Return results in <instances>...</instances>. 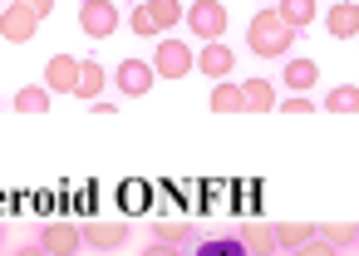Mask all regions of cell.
Segmentation results:
<instances>
[{
	"mask_svg": "<svg viewBox=\"0 0 359 256\" xmlns=\"http://www.w3.org/2000/svg\"><path fill=\"white\" fill-rule=\"evenodd\" d=\"M295 35H300V30H290V25L280 20V11H256L251 25H246V50L261 55V60H280V55L295 50Z\"/></svg>",
	"mask_w": 359,
	"mask_h": 256,
	"instance_id": "6da1fadb",
	"label": "cell"
},
{
	"mask_svg": "<svg viewBox=\"0 0 359 256\" xmlns=\"http://www.w3.org/2000/svg\"><path fill=\"white\" fill-rule=\"evenodd\" d=\"M153 74L158 79H187L192 69H197V50L192 45H182V40H163L158 50H153Z\"/></svg>",
	"mask_w": 359,
	"mask_h": 256,
	"instance_id": "7a4b0ae2",
	"label": "cell"
},
{
	"mask_svg": "<svg viewBox=\"0 0 359 256\" xmlns=\"http://www.w3.org/2000/svg\"><path fill=\"white\" fill-rule=\"evenodd\" d=\"M182 20H187V30H192L202 45H212V40L226 35V6H222V0H192Z\"/></svg>",
	"mask_w": 359,
	"mask_h": 256,
	"instance_id": "3957f363",
	"label": "cell"
},
{
	"mask_svg": "<svg viewBox=\"0 0 359 256\" xmlns=\"http://www.w3.org/2000/svg\"><path fill=\"white\" fill-rule=\"evenodd\" d=\"M35 241L45 251H55V256H79L84 251V227H74V222H40Z\"/></svg>",
	"mask_w": 359,
	"mask_h": 256,
	"instance_id": "277c9868",
	"label": "cell"
},
{
	"mask_svg": "<svg viewBox=\"0 0 359 256\" xmlns=\"http://www.w3.org/2000/svg\"><path fill=\"white\" fill-rule=\"evenodd\" d=\"M118 6H114V0H84V6H79V30L89 35V40H109L114 30H118Z\"/></svg>",
	"mask_w": 359,
	"mask_h": 256,
	"instance_id": "5b68a950",
	"label": "cell"
},
{
	"mask_svg": "<svg viewBox=\"0 0 359 256\" xmlns=\"http://www.w3.org/2000/svg\"><path fill=\"white\" fill-rule=\"evenodd\" d=\"M153 84H158V74H153V65H143V60H123V65L114 69V89H118L123 99H143Z\"/></svg>",
	"mask_w": 359,
	"mask_h": 256,
	"instance_id": "8992f818",
	"label": "cell"
},
{
	"mask_svg": "<svg viewBox=\"0 0 359 256\" xmlns=\"http://www.w3.org/2000/svg\"><path fill=\"white\" fill-rule=\"evenodd\" d=\"M133 236L128 222H84V251H123Z\"/></svg>",
	"mask_w": 359,
	"mask_h": 256,
	"instance_id": "52a82bcc",
	"label": "cell"
},
{
	"mask_svg": "<svg viewBox=\"0 0 359 256\" xmlns=\"http://www.w3.org/2000/svg\"><path fill=\"white\" fill-rule=\"evenodd\" d=\"M35 30H40V15H30L25 6H11L0 11V40H11V45H30L35 40Z\"/></svg>",
	"mask_w": 359,
	"mask_h": 256,
	"instance_id": "ba28073f",
	"label": "cell"
},
{
	"mask_svg": "<svg viewBox=\"0 0 359 256\" xmlns=\"http://www.w3.org/2000/svg\"><path fill=\"white\" fill-rule=\"evenodd\" d=\"M187 256H251V251H246V241H241V231H236V227H226V231H212V236H197Z\"/></svg>",
	"mask_w": 359,
	"mask_h": 256,
	"instance_id": "9c48e42d",
	"label": "cell"
},
{
	"mask_svg": "<svg viewBox=\"0 0 359 256\" xmlns=\"http://www.w3.org/2000/svg\"><path fill=\"white\" fill-rule=\"evenodd\" d=\"M325 30H330V40H359V6L354 0H334L325 11Z\"/></svg>",
	"mask_w": 359,
	"mask_h": 256,
	"instance_id": "30bf717a",
	"label": "cell"
},
{
	"mask_svg": "<svg viewBox=\"0 0 359 256\" xmlns=\"http://www.w3.org/2000/svg\"><path fill=\"white\" fill-rule=\"evenodd\" d=\"M197 69H202L207 79H226V74L236 69V50H226L222 40H212V45L197 50Z\"/></svg>",
	"mask_w": 359,
	"mask_h": 256,
	"instance_id": "8fae6325",
	"label": "cell"
},
{
	"mask_svg": "<svg viewBox=\"0 0 359 256\" xmlns=\"http://www.w3.org/2000/svg\"><path fill=\"white\" fill-rule=\"evenodd\" d=\"M79 65H84V60H74V55H55L50 69H45V89H50V94H74Z\"/></svg>",
	"mask_w": 359,
	"mask_h": 256,
	"instance_id": "7c38bea8",
	"label": "cell"
},
{
	"mask_svg": "<svg viewBox=\"0 0 359 256\" xmlns=\"http://www.w3.org/2000/svg\"><path fill=\"white\" fill-rule=\"evenodd\" d=\"M280 84H285V89H315V84H320V65L305 60V55H290L285 69H280Z\"/></svg>",
	"mask_w": 359,
	"mask_h": 256,
	"instance_id": "4fadbf2b",
	"label": "cell"
},
{
	"mask_svg": "<svg viewBox=\"0 0 359 256\" xmlns=\"http://www.w3.org/2000/svg\"><path fill=\"white\" fill-rule=\"evenodd\" d=\"M236 231H241V241H246V251H251V256H276V251H280V246H276V227H271V222H241Z\"/></svg>",
	"mask_w": 359,
	"mask_h": 256,
	"instance_id": "5bb4252c",
	"label": "cell"
},
{
	"mask_svg": "<svg viewBox=\"0 0 359 256\" xmlns=\"http://www.w3.org/2000/svg\"><path fill=\"white\" fill-rule=\"evenodd\" d=\"M104 84H109V74H104V65H99V60H84V65H79V84H74V99H84V104H94Z\"/></svg>",
	"mask_w": 359,
	"mask_h": 256,
	"instance_id": "9a60e30c",
	"label": "cell"
},
{
	"mask_svg": "<svg viewBox=\"0 0 359 256\" xmlns=\"http://www.w3.org/2000/svg\"><path fill=\"white\" fill-rule=\"evenodd\" d=\"M212 114H246V89L231 79H217L212 89Z\"/></svg>",
	"mask_w": 359,
	"mask_h": 256,
	"instance_id": "2e32d148",
	"label": "cell"
},
{
	"mask_svg": "<svg viewBox=\"0 0 359 256\" xmlns=\"http://www.w3.org/2000/svg\"><path fill=\"white\" fill-rule=\"evenodd\" d=\"M246 114H271L276 109V84L271 79H246Z\"/></svg>",
	"mask_w": 359,
	"mask_h": 256,
	"instance_id": "e0dca14e",
	"label": "cell"
},
{
	"mask_svg": "<svg viewBox=\"0 0 359 256\" xmlns=\"http://www.w3.org/2000/svg\"><path fill=\"white\" fill-rule=\"evenodd\" d=\"M315 231H320L315 222H276V246H280V251H295V246H305Z\"/></svg>",
	"mask_w": 359,
	"mask_h": 256,
	"instance_id": "ac0fdd59",
	"label": "cell"
},
{
	"mask_svg": "<svg viewBox=\"0 0 359 256\" xmlns=\"http://www.w3.org/2000/svg\"><path fill=\"white\" fill-rule=\"evenodd\" d=\"M280 20L290 25V30H305L310 20H315V11H320V0H280Z\"/></svg>",
	"mask_w": 359,
	"mask_h": 256,
	"instance_id": "d6986e66",
	"label": "cell"
},
{
	"mask_svg": "<svg viewBox=\"0 0 359 256\" xmlns=\"http://www.w3.org/2000/svg\"><path fill=\"white\" fill-rule=\"evenodd\" d=\"M202 231L192 222H153V241H172V246H192Z\"/></svg>",
	"mask_w": 359,
	"mask_h": 256,
	"instance_id": "ffe728a7",
	"label": "cell"
},
{
	"mask_svg": "<svg viewBox=\"0 0 359 256\" xmlns=\"http://www.w3.org/2000/svg\"><path fill=\"white\" fill-rule=\"evenodd\" d=\"M50 99H55V94H50L45 84H30V89L15 94V114H50Z\"/></svg>",
	"mask_w": 359,
	"mask_h": 256,
	"instance_id": "44dd1931",
	"label": "cell"
},
{
	"mask_svg": "<svg viewBox=\"0 0 359 256\" xmlns=\"http://www.w3.org/2000/svg\"><path fill=\"white\" fill-rule=\"evenodd\" d=\"M143 6H148V15L158 20V30H168V25H177V20L187 15L182 0H143Z\"/></svg>",
	"mask_w": 359,
	"mask_h": 256,
	"instance_id": "7402d4cb",
	"label": "cell"
},
{
	"mask_svg": "<svg viewBox=\"0 0 359 256\" xmlns=\"http://www.w3.org/2000/svg\"><path fill=\"white\" fill-rule=\"evenodd\" d=\"M325 114H359V89L354 84H339L325 94Z\"/></svg>",
	"mask_w": 359,
	"mask_h": 256,
	"instance_id": "603a6c76",
	"label": "cell"
},
{
	"mask_svg": "<svg viewBox=\"0 0 359 256\" xmlns=\"http://www.w3.org/2000/svg\"><path fill=\"white\" fill-rule=\"evenodd\" d=\"M320 236H325V241H334L339 251H344V246H359V227H354V222H325V227H320Z\"/></svg>",
	"mask_w": 359,
	"mask_h": 256,
	"instance_id": "cb8c5ba5",
	"label": "cell"
},
{
	"mask_svg": "<svg viewBox=\"0 0 359 256\" xmlns=\"http://www.w3.org/2000/svg\"><path fill=\"white\" fill-rule=\"evenodd\" d=\"M128 30L138 35V40H158L163 30H158V20L148 15V6H143V0H138V6H133V15H128Z\"/></svg>",
	"mask_w": 359,
	"mask_h": 256,
	"instance_id": "d4e9b609",
	"label": "cell"
},
{
	"mask_svg": "<svg viewBox=\"0 0 359 256\" xmlns=\"http://www.w3.org/2000/svg\"><path fill=\"white\" fill-rule=\"evenodd\" d=\"M290 256H339V246H334V241H325V236L315 231V236H310L305 246H295Z\"/></svg>",
	"mask_w": 359,
	"mask_h": 256,
	"instance_id": "484cf974",
	"label": "cell"
},
{
	"mask_svg": "<svg viewBox=\"0 0 359 256\" xmlns=\"http://www.w3.org/2000/svg\"><path fill=\"white\" fill-rule=\"evenodd\" d=\"M280 114H315V104H310L305 94H290V99L280 104Z\"/></svg>",
	"mask_w": 359,
	"mask_h": 256,
	"instance_id": "4316f807",
	"label": "cell"
},
{
	"mask_svg": "<svg viewBox=\"0 0 359 256\" xmlns=\"http://www.w3.org/2000/svg\"><path fill=\"white\" fill-rule=\"evenodd\" d=\"M138 256H187L182 246H172V241H153V246H143Z\"/></svg>",
	"mask_w": 359,
	"mask_h": 256,
	"instance_id": "83f0119b",
	"label": "cell"
},
{
	"mask_svg": "<svg viewBox=\"0 0 359 256\" xmlns=\"http://www.w3.org/2000/svg\"><path fill=\"white\" fill-rule=\"evenodd\" d=\"M15 6H25L30 15H40V20H45V15L55 11V0H15Z\"/></svg>",
	"mask_w": 359,
	"mask_h": 256,
	"instance_id": "f1b7e54d",
	"label": "cell"
},
{
	"mask_svg": "<svg viewBox=\"0 0 359 256\" xmlns=\"http://www.w3.org/2000/svg\"><path fill=\"white\" fill-rule=\"evenodd\" d=\"M15 256H55V251H45L40 241H30V246H15Z\"/></svg>",
	"mask_w": 359,
	"mask_h": 256,
	"instance_id": "f546056e",
	"label": "cell"
},
{
	"mask_svg": "<svg viewBox=\"0 0 359 256\" xmlns=\"http://www.w3.org/2000/svg\"><path fill=\"white\" fill-rule=\"evenodd\" d=\"M114 109H118V104H114V99H94V114H99V119H109V114H114Z\"/></svg>",
	"mask_w": 359,
	"mask_h": 256,
	"instance_id": "4dcf8cb0",
	"label": "cell"
},
{
	"mask_svg": "<svg viewBox=\"0 0 359 256\" xmlns=\"http://www.w3.org/2000/svg\"><path fill=\"white\" fill-rule=\"evenodd\" d=\"M261 6H280V0H261Z\"/></svg>",
	"mask_w": 359,
	"mask_h": 256,
	"instance_id": "1f68e13d",
	"label": "cell"
},
{
	"mask_svg": "<svg viewBox=\"0 0 359 256\" xmlns=\"http://www.w3.org/2000/svg\"><path fill=\"white\" fill-rule=\"evenodd\" d=\"M0 246H6V227H0Z\"/></svg>",
	"mask_w": 359,
	"mask_h": 256,
	"instance_id": "d6a6232c",
	"label": "cell"
},
{
	"mask_svg": "<svg viewBox=\"0 0 359 256\" xmlns=\"http://www.w3.org/2000/svg\"><path fill=\"white\" fill-rule=\"evenodd\" d=\"M0 11H6V0H0Z\"/></svg>",
	"mask_w": 359,
	"mask_h": 256,
	"instance_id": "836d02e7",
	"label": "cell"
},
{
	"mask_svg": "<svg viewBox=\"0 0 359 256\" xmlns=\"http://www.w3.org/2000/svg\"><path fill=\"white\" fill-rule=\"evenodd\" d=\"M330 6H334V0H330Z\"/></svg>",
	"mask_w": 359,
	"mask_h": 256,
	"instance_id": "e575fe53",
	"label": "cell"
}]
</instances>
